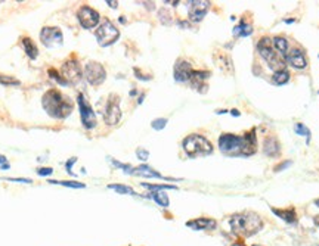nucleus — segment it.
<instances>
[{"mask_svg": "<svg viewBox=\"0 0 319 246\" xmlns=\"http://www.w3.org/2000/svg\"><path fill=\"white\" fill-rule=\"evenodd\" d=\"M95 35H96V40L99 43V46L102 47H106V46H111L112 43H115L120 37V31L118 28L108 19H105L95 31Z\"/></svg>", "mask_w": 319, "mask_h": 246, "instance_id": "nucleus-6", "label": "nucleus"}, {"mask_svg": "<svg viewBox=\"0 0 319 246\" xmlns=\"http://www.w3.org/2000/svg\"><path fill=\"white\" fill-rule=\"evenodd\" d=\"M194 69H192V65L191 62L188 61H183V59H179L175 65V80L179 81V83H186L191 80V75H192Z\"/></svg>", "mask_w": 319, "mask_h": 246, "instance_id": "nucleus-14", "label": "nucleus"}, {"mask_svg": "<svg viewBox=\"0 0 319 246\" xmlns=\"http://www.w3.org/2000/svg\"><path fill=\"white\" fill-rule=\"evenodd\" d=\"M135 72H136L135 75H136L138 78H141V80H151V75H142L138 69H135Z\"/></svg>", "mask_w": 319, "mask_h": 246, "instance_id": "nucleus-38", "label": "nucleus"}, {"mask_svg": "<svg viewBox=\"0 0 319 246\" xmlns=\"http://www.w3.org/2000/svg\"><path fill=\"white\" fill-rule=\"evenodd\" d=\"M151 125H152V128H154V130H158V131H160V130H163V128L167 125V120H166V118H158V120H154Z\"/></svg>", "mask_w": 319, "mask_h": 246, "instance_id": "nucleus-31", "label": "nucleus"}, {"mask_svg": "<svg viewBox=\"0 0 319 246\" xmlns=\"http://www.w3.org/2000/svg\"><path fill=\"white\" fill-rule=\"evenodd\" d=\"M296 131H297V134H300V136H306V137L311 136L309 128H306L303 124H296Z\"/></svg>", "mask_w": 319, "mask_h": 246, "instance_id": "nucleus-33", "label": "nucleus"}, {"mask_svg": "<svg viewBox=\"0 0 319 246\" xmlns=\"http://www.w3.org/2000/svg\"><path fill=\"white\" fill-rule=\"evenodd\" d=\"M77 103L80 108V117H81V123L87 130H92L96 127V115L92 109V105L89 103V100L86 99L84 94H78L77 96Z\"/></svg>", "mask_w": 319, "mask_h": 246, "instance_id": "nucleus-9", "label": "nucleus"}, {"mask_svg": "<svg viewBox=\"0 0 319 246\" xmlns=\"http://www.w3.org/2000/svg\"><path fill=\"white\" fill-rule=\"evenodd\" d=\"M108 187L112 189V190H115L117 193H121V195H136L132 187H127L124 184H109Z\"/></svg>", "mask_w": 319, "mask_h": 246, "instance_id": "nucleus-26", "label": "nucleus"}, {"mask_svg": "<svg viewBox=\"0 0 319 246\" xmlns=\"http://www.w3.org/2000/svg\"><path fill=\"white\" fill-rule=\"evenodd\" d=\"M52 173H53V170L49 168V167H46V168H38V170H37V174H38V176H50Z\"/></svg>", "mask_w": 319, "mask_h": 246, "instance_id": "nucleus-36", "label": "nucleus"}, {"mask_svg": "<svg viewBox=\"0 0 319 246\" xmlns=\"http://www.w3.org/2000/svg\"><path fill=\"white\" fill-rule=\"evenodd\" d=\"M49 183L52 184H61V186H65V187H72V189H84L86 186L83 183H78V182H56V180H49Z\"/></svg>", "mask_w": 319, "mask_h": 246, "instance_id": "nucleus-27", "label": "nucleus"}, {"mask_svg": "<svg viewBox=\"0 0 319 246\" xmlns=\"http://www.w3.org/2000/svg\"><path fill=\"white\" fill-rule=\"evenodd\" d=\"M49 77L52 78V80H55L58 84H61V86H68L67 83H65V80L62 78V75L56 71V69H53V68H50L49 69Z\"/></svg>", "mask_w": 319, "mask_h": 246, "instance_id": "nucleus-29", "label": "nucleus"}, {"mask_svg": "<svg viewBox=\"0 0 319 246\" xmlns=\"http://www.w3.org/2000/svg\"><path fill=\"white\" fill-rule=\"evenodd\" d=\"M285 59H287V62H288L291 66L299 68V69L306 68V65H308V61H306V56H305L303 50H302V49H297V47H296V49H291V50L287 53Z\"/></svg>", "mask_w": 319, "mask_h": 246, "instance_id": "nucleus-15", "label": "nucleus"}, {"mask_svg": "<svg viewBox=\"0 0 319 246\" xmlns=\"http://www.w3.org/2000/svg\"><path fill=\"white\" fill-rule=\"evenodd\" d=\"M232 115H235V117H237V115H240V112H238V111H232Z\"/></svg>", "mask_w": 319, "mask_h": 246, "instance_id": "nucleus-45", "label": "nucleus"}, {"mask_svg": "<svg viewBox=\"0 0 319 246\" xmlns=\"http://www.w3.org/2000/svg\"><path fill=\"white\" fill-rule=\"evenodd\" d=\"M257 50L272 69L275 71L285 69V61L281 56H278V53L274 50V41L269 37H263L262 40H259Z\"/></svg>", "mask_w": 319, "mask_h": 246, "instance_id": "nucleus-5", "label": "nucleus"}, {"mask_svg": "<svg viewBox=\"0 0 319 246\" xmlns=\"http://www.w3.org/2000/svg\"><path fill=\"white\" fill-rule=\"evenodd\" d=\"M232 246H246L244 244H241V242H237V244H234Z\"/></svg>", "mask_w": 319, "mask_h": 246, "instance_id": "nucleus-44", "label": "nucleus"}, {"mask_svg": "<svg viewBox=\"0 0 319 246\" xmlns=\"http://www.w3.org/2000/svg\"><path fill=\"white\" fill-rule=\"evenodd\" d=\"M3 164H6V156L0 155V165H3Z\"/></svg>", "mask_w": 319, "mask_h": 246, "instance_id": "nucleus-41", "label": "nucleus"}, {"mask_svg": "<svg viewBox=\"0 0 319 246\" xmlns=\"http://www.w3.org/2000/svg\"><path fill=\"white\" fill-rule=\"evenodd\" d=\"M186 226L194 229V230H209V229L216 227V221L212 220V218H197V220L188 221Z\"/></svg>", "mask_w": 319, "mask_h": 246, "instance_id": "nucleus-17", "label": "nucleus"}, {"mask_svg": "<svg viewBox=\"0 0 319 246\" xmlns=\"http://www.w3.org/2000/svg\"><path fill=\"white\" fill-rule=\"evenodd\" d=\"M251 32H253V28H251L248 24H246L244 21H241V22H240V25H237V27L234 28V35L247 37V35H250Z\"/></svg>", "mask_w": 319, "mask_h": 246, "instance_id": "nucleus-23", "label": "nucleus"}, {"mask_svg": "<svg viewBox=\"0 0 319 246\" xmlns=\"http://www.w3.org/2000/svg\"><path fill=\"white\" fill-rule=\"evenodd\" d=\"M77 161V158H71L70 161H67V164H65V167H67V173L70 174V176H72V177H75V174L72 173V164Z\"/></svg>", "mask_w": 319, "mask_h": 246, "instance_id": "nucleus-35", "label": "nucleus"}, {"mask_svg": "<svg viewBox=\"0 0 319 246\" xmlns=\"http://www.w3.org/2000/svg\"><path fill=\"white\" fill-rule=\"evenodd\" d=\"M121 120V109H120V97L117 94H109L105 111H104V121L108 125H115Z\"/></svg>", "mask_w": 319, "mask_h": 246, "instance_id": "nucleus-8", "label": "nucleus"}, {"mask_svg": "<svg viewBox=\"0 0 319 246\" xmlns=\"http://www.w3.org/2000/svg\"><path fill=\"white\" fill-rule=\"evenodd\" d=\"M0 84H3V86H19L21 83H19V80H16L13 77L0 74Z\"/></svg>", "mask_w": 319, "mask_h": 246, "instance_id": "nucleus-28", "label": "nucleus"}, {"mask_svg": "<svg viewBox=\"0 0 319 246\" xmlns=\"http://www.w3.org/2000/svg\"><path fill=\"white\" fill-rule=\"evenodd\" d=\"M1 170H9V164H3V165H1Z\"/></svg>", "mask_w": 319, "mask_h": 246, "instance_id": "nucleus-42", "label": "nucleus"}, {"mask_svg": "<svg viewBox=\"0 0 319 246\" xmlns=\"http://www.w3.org/2000/svg\"><path fill=\"white\" fill-rule=\"evenodd\" d=\"M41 105L43 109L55 120H65L74 109L72 102L56 89H50L43 94Z\"/></svg>", "mask_w": 319, "mask_h": 246, "instance_id": "nucleus-2", "label": "nucleus"}, {"mask_svg": "<svg viewBox=\"0 0 319 246\" xmlns=\"http://www.w3.org/2000/svg\"><path fill=\"white\" fill-rule=\"evenodd\" d=\"M40 38L41 43L47 47V49H53L62 44L64 41V35L62 31L58 27H44L40 31Z\"/></svg>", "mask_w": 319, "mask_h": 246, "instance_id": "nucleus-11", "label": "nucleus"}, {"mask_svg": "<svg viewBox=\"0 0 319 246\" xmlns=\"http://www.w3.org/2000/svg\"><path fill=\"white\" fill-rule=\"evenodd\" d=\"M210 7V1L207 0H192L189 1V19L192 22H200L204 19L207 10Z\"/></svg>", "mask_w": 319, "mask_h": 246, "instance_id": "nucleus-13", "label": "nucleus"}, {"mask_svg": "<svg viewBox=\"0 0 319 246\" xmlns=\"http://www.w3.org/2000/svg\"><path fill=\"white\" fill-rule=\"evenodd\" d=\"M3 180H7V182H16V183H33V180L30 179H3Z\"/></svg>", "mask_w": 319, "mask_h": 246, "instance_id": "nucleus-37", "label": "nucleus"}, {"mask_svg": "<svg viewBox=\"0 0 319 246\" xmlns=\"http://www.w3.org/2000/svg\"><path fill=\"white\" fill-rule=\"evenodd\" d=\"M314 221H315V224L319 227V215L318 217H315V220H314Z\"/></svg>", "mask_w": 319, "mask_h": 246, "instance_id": "nucleus-43", "label": "nucleus"}, {"mask_svg": "<svg viewBox=\"0 0 319 246\" xmlns=\"http://www.w3.org/2000/svg\"><path fill=\"white\" fill-rule=\"evenodd\" d=\"M219 148L222 154L229 156H250L257 151V140L254 130L248 131L244 136L235 134H222L219 137Z\"/></svg>", "mask_w": 319, "mask_h": 246, "instance_id": "nucleus-1", "label": "nucleus"}, {"mask_svg": "<svg viewBox=\"0 0 319 246\" xmlns=\"http://www.w3.org/2000/svg\"><path fill=\"white\" fill-rule=\"evenodd\" d=\"M21 44H22V47H24V50H25V53H27V56H28L30 59H35V58H37L38 50H37V46L34 44V41H33L31 38L22 37Z\"/></svg>", "mask_w": 319, "mask_h": 246, "instance_id": "nucleus-19", "label": "nucleus"}, {"mask_svg": "<svg viewBox=\"0 0 319 246\" xmlns=\"http://www.w3.org/2000/svg\"><path fill=\"white\" fill-rule=\"evenodd\" d=\"M288 165H291V162H290V161H288V162H284V164H281V165H278L275 171H281V170H284V168H285V167H288Z\"/></svg>", "mask_w": 319, "mask_h": 246, "instance_id": "nucleus-39", "label": "nucleus"}, {"mask_svg": "<svg viewBox=\"0 0 319 246\" xmlns=\"http://www.w3.org/2000/svg\"><path fill=\"white\" fill-rule=\"evenodd\" d=\"M183 149L185 152L191 156V158H197V156H207L213 152V146L212 143L200 136V134H191L183 140Z\"/></svg>", "mask_w": 319, "mask_h": 246, "instance_id": "nucleus-4", "label": "nucleus"}, {"mask_svg": "<svg viewBox=\"0 0 319 246\" xmlns=\"http://www.w3.org/2000/svg\"><path fill=\"white\" fill-rule=\"evenodd\" d=\"M272 211L283 220H285L287 223H294L296 221V213L294 210H278V208H272Z\"/></svg>", "mask_w": 319, "mask_h": 246, "instance_id": "nucleus-21", "label": "nucleus"}, {"mask_svg": "<svg viewBox=\"0 0 319 246\" xmlns=\"http://www.w3.org/2000/svg\"><path fill=\"white\" fill-rule=\"evenodd\" d=\"M160 207H169V196L166 192H161V190H152L151 195H149Z\"/></svg>", "mask_w": 319, "mask_h": 246, "instance_id": "nucleus-22", "label": "nucleus"}, {"mask_svg": "<svg viewBox=\"0 0 319 246\" xmlns=\"http://www.w3.org/2000/svg\"><path fill=\"white\" fill-rule=\"evenodd\" d=\"M77 18H78L81 27L86 28V30H90V28L96 27L99 24V19H101L99 13L95 9H92L90 6H81L78 13H77Z\"/></svg>", "mask_w": 319, "mask_h": 246, "instance_id": "nucleus-12", "label": "nucleus"}, {"mask_svg": "<svg viewBox=\"0 0 319 246\" xmlns=\"http://www.w3.org/2000/svg\"><path fill=\"white\" fill-rule=\"evenodd\" d=\"M231 227L235 235L251 236V235H256L263 227V221L254 213L235 214L231 218Z\"/></svg>", "mask_w": 319, "mask_h": 246, "instance_id": "nucleus-3", "label": "nucleus"}, {"mask_svg": "<svg viewBox=\"0 0 319 246\" xmlns=\"http://www.w3.org/2000/svg\"><path fill=\"white\" fill-rule=\"evenodd\" d=\"M274 44H275V49L281 53V55H285L288 53V43L284 37H275L274 38Z\"/></svg>", "mask_w": 319, "mask_h": 246, "instance_id": "nucleus-24", "label": "nucleus"}, {"mask_svg": "<svg viewBox=\"0 0 319 246\" xmlns=\"http://www.w3.org/2000/svg\"><path fill=\"white\" fill-rule=\"evenodd\" d=\"M133 174H136V176H143V177H152V179H164L158 171L152 170V168L148 167V165H141V167L135 168V170H133Z\"/></svg>", "mask_w": 319, "mask_h": 246, "instance_id": "nucleus-20", "label": "nucleus"}, {"mask_svg": "<svg viewBox=\"0 0 319 246\" xmlns=\"http://www.w3.org/2000/svg\"><path fill=\"white\" fill-rule=\"evenodd\" d=\"M136 155H138V158H139V159L146 161V159H148V156H149V152H148V151H145V149H141V148H139V149L136 151Z\"/></svg>", "mask_w": 319, "mask_h": 246, "instance_id": "nucleus-34", "label": "nucleus"}, {"mask_svg": "<svg viewBox=\"0 0 319 246\" xmlns=\"http://www.w3.org/2000/svg\"><path fill=\"white\" fill-rule=\"evenodd\" d=\"M315 205H317V207H319V199H317V201H315Z\"/></svg>", "mask_w": 319, "mask_h": 246, "instance_id": "nucleus-46", "label": "nucleus"}, {"mask_svg": "<svg viewBox=\"0 0 319 246\" xmlns=\"http://www.w3.org/2000/svg\"><path fill=\"white\" fill-rule=\"evenodd\" d=\"M111 162L115 165V167H118V168H121L124 173H129V174H133V170L135 168H132L130 165H126V164H121V162H118V161H114V159H111Z\"/></svg>", "mask_w": 319, "mask_h": 246, "instance_id": "nucleus-32", "label": "nucleus"}, {"mask_svg": "<svg viewBox=\"0 0 319 246\" xmlns=\"http://www.w3.org/2000/svg\"><path fill=\"white\" fill-rule=\"evenodd\" d=\"M210 77V72H207V71H194L192 72V75H191V80H189V83H191V86L194 87V89H197L198 92H206L204 89H203V86L206 87V80ZM207 89V87H206Z\"/></svg>", "mask_w": 319, "mask_h": 246, "instance_id": "nucleus-16", "label": "nucleus"}, {"mask_svg": "<svg viewBox=\"0 0 319 246\" xmlns=\"http://www.w3.org/2000/svg\"><path fill=\"white\" fill-rule=\"evenodd\" d=\"M106 3H108V4H109L111 7H117V1H112V0H108Z\"/></svg>", "mask_w": 319, "mask_h": 246, "instance_id": "nucleus-40", "label": "nucleus"}, {"mask_svg": "<svg viewBox=\"0 0 319 246\" xmlns=\"http://www.w3.org/2000/svg\"><path fill=\"white\" fill-rule=\"evenodd\" d=\"M143 187L149 189V190H166V189H176L175 186L170 184H149V183H142Z\"/></svg>", "mask_w": 319, "mask_h": 246, "instance_id": "nucleus-30", "label": "nucleus"}, {"mask_svg": "<svg viewBox=\"0 0 319 246\" xmlns=\"http://www.w3.org/2000/svg\"><path fill=\"white\" fill-rule=\"evenodd\" d=\"M84 77L89 84L92 86H99L105 81L106 78V71L99 62H87L84 66Z\"/></svg>", "mask_w": 319, "mask_h": 246, "instance_id": "nucleus-10", "label": "nucleus"}, {"mask_svg": "<svg viewBox=\"0 0 319 246\" xmlns=\"http://www.w3.org/2000/svg\"><path fill=\"white\" fill-rule=\"evenodd\" d=\"M290 80V72L287 69H283V71H277L274 74V83L278 84V86H283L285 84L287 81Z\"/></svg>", "mask_w": 319, "mask_h": 246, "instance_id": "nucleus-25", "label": "nucleus"}, {"mask_svg": "<svg viewBox=\"0 0 319 246\" xmlns=\"http://www.w3.org/2000/svg\"><path fill=\"white\" fill-rule=\"evenodd\" d=\"M263 152L268 156H277L280 154V143L275 137H268L263 145Z\"/></svg>", "mask_w": 319, "mask_h": 246, "instance_id": "nucleus-18", "label": "nucleus"}, {"mask_svg": "<svg viewBox=\"0 0 319 246\" xmlns=\"http://www.w3.org/2000/svg\"><path fill=\"white\" fill-rule=\"evenodd\" d=\"M61 75H62V78L65 80L67 84L75 86L83 77L80 62L75 61V59H67L61 66Z\"/></svg>", "mask_w": 319, "mask_h": 246, "instance_id": "nucleus-7", "label": "nucleus"}, {"mask_svg": "<svg viewBox=\"0 0 319 246\" xmlns=\"http://www.w3.org/2000/svg\"><path fill=\"white\" fill-rule=\"evenodd\" d=\"M253 246H260V245H253Z\"/></svg>", "mask_w": 319, "mask_h": 246, "instance_id": "nucleus-47", "label": "nucleus"}]
</instances>
